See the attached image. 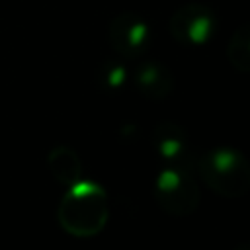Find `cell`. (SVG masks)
Returning a JSON list of instances; mask_svg holds the SVG:
<instances>
[{
	"instance_id": "1",
	"label": "cell",
	"mask_w": 250,
	"mask_h": 250,
	"mask_svg": "<svg viewBox=\"0 0 250 250\" xmlns=\"http://www.w3.org/2000/svg\"><path fill=\"white\" fill-rule=\"evenodd\" d=\"M107 215L109 207L105 191L88 180H78L68 186V191L57 209L59 225L68 234L78 238L96 236L105 227Z\"/></svg>"
},
{
	"instance_id": "2",
	"label": "cell",
	"mask_w": 250,
	"mask_h": 250,
	"mask_svg": "<svg viewBox=\"0 0 250 250\" xmlns=\"http://www.w3.org/2000/svg\"><path fill=\"white\" fill-rule=\"evenodd\" d=\"M197 168L205 186L223 197H242L250 189V160L232 146L205 152Z\"/></svg>"
},
{
	"instance_id": "3",
	"label": "cell",
	"mask_w": 250,
	"mask_h": 250,
	"mask_svg": "<svg viewBox=\"0 0 250 250\" xmlns=\"http://www.w3.org/2000/svg\"><path fill=\"white\" fill-rule=\"evenodd\" d=\"M154 197L168 215L188 217L197 209L199 188L182 166H168L154 180Z\"/></svg>"
},
{
	"instance_id": "4",
	"label": "cell",
	"mask_w": 250,
	"mask_h": 250,
	"mask_svg": "<svg viewBox=\"0 0 250 250\" xmlns=\"http://www.w3.org/2000/svg\"><path fill=\"white\" fill-rule=\"evenodd\" d=\"M217 16L203 4H186L170 18V33L184 47H203L217 31Z\"/></svg>"
},
{
	"instance_id": "5",
	"label": "cell",
	"mask_w": 250,
	"mask_h": 250,
	"mask_svg": "<svg viewBox=\"0 0 250 250\" xmlns=\"http://www.w3.org/2000/svg\"><path fill=\"white\" fill-rule=\"evenodd\" d=\"M107 39L115 53L125 59H137L148 51L152 43V31L143 16L123 12L109 21Z\"/></svg>"
},
{
	"instance_id": "6",
	"label": "cell",
	"mask_w": 250,
	"mask_h": 250,
	"mask_svg": "<svg viewBox=\"0 0 250 250\" xmlns=\"http://www.w3.org/2000/svg\"><path fill=\"white\" fill-rule=\"evenodd\" d=\"M152 145L154 150L158 152V156L168 162L170 166H184L189 160V141L186 131L172 123V121H164L160 125H156L154 133H152Z\"/></svg>"
},
{
	"instance_id": "7",
	"label": "cell",
	"mask_w": 250,
	"mask_h": 250,
	"mask_svg": "<svg viewBox=\"0 0 250 250\" xmlns=\"http://www.w3.org/2000/svg\"><path fill=\"white\" fill-rule=\"evenodd\" d=\"M135 86L137 90L150 100H162L166 98L174 88V76L172 72L158 61H145L135 70Z\"/></svg>"
},
{
	"instance_id": "8",
	"label": "cell",
	"mask_w": 250,
	"mask_h": 250,
	"mask_svg": "<svg viewBox=\"0 0 250 250\" xmlns=\"http://www.w3.org/2000/svg\"><path fill=\"white\" fill-rule=\"evenodd\" d=\"M49 170L55 176V180H59L64 186H72L78 180H82V164L78 154L68 148V146H57L49 152L47 158Z\"/></svg>"
},
{
	"instance_id": "9",
	"label": "cell",
	"mask_w": 250,
	"mask_h": 250,
	"mask_svg": "<svg viewBox=\"0 0 250 250\" xmlns=\"http://www.w3.org/2000/svg\"><path fill=\"white\" fill-rule=\"evenodd\" d=\"M227 59L234 68L250 72V25H242L232 33L227 45Z\"/></svg>"
},
{
	"instance_id": "10",
	"label": "cell",
	"mask_w": 250,
	"mask_h": 250,
	"mask_svg": "<svg viewBox=\"0 0 250 250\" xmlns=\"http://www.w3.org/2000/svg\"><path fill=\"white\" fill-rule=\"evenodd\" d=\"M127 78H129V72H127V66L119 61H105L100 70H98V84L102 90L105 92H121L127 84Z\"/></svg>"
}]
</instances>
